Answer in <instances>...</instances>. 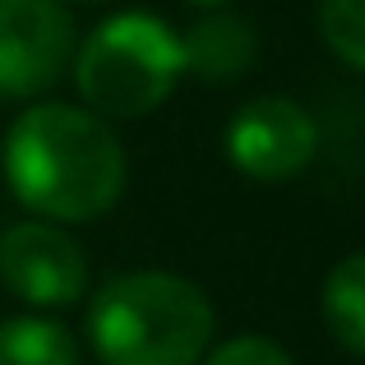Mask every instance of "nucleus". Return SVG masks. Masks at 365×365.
<instances>
[{
  "label": "nucleus",
  "instance_id": "nucleus-1",
  "mask_svg": "<svg viewBox=\"0 0 365 365\" xmlns=\"http://www.w3.org/2000/svg\"><path fill=\"white\" fill-rule=\"evenodd\" d=\"M5 180L42 222H93L125 195V148L88 107L42 102L9 125Z\"/></svg>",
  "mask_w": 365,
  "mask_h": 365
},
{
  "label": "nucleus",
  "instance_id": "nucleus-2",
  "mask_svg": "<svg viewBox=\"0 0 365 365\" xmlns=\"http://www.w3.org/2000/svg\"><path fill=\"white\" fill-rule=\"evenodd\" d=\"M88 342L102 365H199L213 342V305L176 273H120L93 296Z\"/></svg>",
  "mask_w": 365,
  "mask_h": 365
},
{
  "label": "nucleus",
  "instance_id": "nucleus-3",
  "mask_svg": "<svg viewBox=\"0 0 365 365\" xmlns=\"http://www.w3.org/2000/svg\"><path fill=\"white\" fill-rule=\"evenodd\" d=\"M185 74L180 33L153 14H116L88 33L74 51V83L93 116L139 120L171 98Z\"/></svg>",
  "mask_w": 365,
  "mask_h": 365
},
{
  "label": "nucleus",
  "instance_id": "nucleus-4",
  "mask_svg": "<svg viewBox=\"0 0 365 365\" xmlns=\"http://www.w3.org/2000/svg\"><path fill=\"white\" fill-rule=\"evenodd\" d=\"M74 14L61 0H0V98L51 93L74 65Z\"/></svg>",
  "mask_w": 365,
  "mask_h": 365
},
{
  "label": "nucleus",
  "instance_id": "nucleus-5",
  "mask_svg": "<svg viewBox=\"0 0 365 365\" xmlns=\"http://www.w3.org/2000/svg\"><path fill=\"white\" fill-rule=\"evenodd\" d=\"M0 282L33 310H65L88 287V259L61 222H14L0 236Z\"/></svg>",
  "mask_w": 365,
  "mask_h": 365
},
{
  "label": "nucleus",
  "instance_id": "nucleus-6",
  "mask_svg": "<svg viewBox=\"0 0 365 365\" xmlns=\"http://www.w3.org/2000/svg\"><path fill=\"white\" fill-rule=\"evenodd\" d=\"M222 148L232 167L250 180H292L319 153V125L301 102L287 98H255L232 116L222 134Z\"/></svg>",
  "mask_w": 365,
  "mask_h": 365
},
{
  "label": "nucleus",
  "instance_id": "nucleus-7",
  "mask_svg": "<svg viewBox=\"0 0 365 365\" xmlns=\"http://www.w3.org/2000/svg\"><path fill=\"white\" fill-rule=\"evenodd\" d=\"M180 56H185V70L199 79H236L250 70L255 61V33L227 9H208V19L190 24L180 33Z\"/></svg>",
  "mask_w": 365,
  "mask_h": 365
},
{
  "label": "nucleus",
  "instance_id": "nucleus-8",
  "mask_svg": "<svg viewBox=\"0 0 365 365\" xmlns=\"http://www.w3.org/2000/svg\"><path fill=\"white\" fill-rule=\"evenodd\" d=\"M319 310L342 351L365 361V255H347L324 277Z\"/></svg>",
  "mask_w": 365,
  "mask_h": 365
},
{
  "label": "nucleus",
  "instance_id": "nucleus-9",
  "mask_svg": "<svg viewBox=\"0 0 365 365\" xmlns=\"http://www.w3.org/2000/svg\"><path fill=\"white\" fill-rule=\"evenodd\" d=\"M0 365H79V347L65 324L19 314L0 324Z\"/></svg>",
  "mask_w": 365,
  "mask_h": 365
},
{
  "label": "nucleus",
  "instance_id": "nucleus-10",
  "mask_svg": "<svg viewBox=\"0 0 365 365\" xmlns=\"http://www.w3.org/2000/svg\"><path fill=\"white\" fill-rule=\"evenodd\" d=\"M319 33L351 70H365V0H319Z\"/></svg>",
  "mask_w": 365,
  "mask_h": 365
},
{
  "label": "nucleus",
  "instance_id": "nucleus-11",
  "mask_svg": "<svg viewBox=\"0 0 365 365\" xmlns=\"http://www.w3.org/2000/svg\"><path fill=\"white\" fill-rule=\"evenodd\" d=\"M199 365H292V356H287L273 338H255V333H245V338H232V342H222L217 351H208Z\"/></svg>",
  "mask_w": 365,
  "mask_h": 365
},
{
  "label": "nucleus",
  "instance_id": "nucleus-12",
  "mask_svg": "<svg viewBox=\"0 0 365 365\" xmlns=\"http://www.w3.org/2000/svg\"><path fill=\"white\" fill-rule=\"evenodd\" d=\"M190 5H199V9H222V5H232V0H190Z\"/></svg>",
  "mask_w": 365,
  "mask_h": 365
},
{
  "label": "nucleus",
  "instance_id": "nucleus-13",
  "mask_svg": "<svg viewBox=\"0 0 365 365\" xmlns=\"http://www.w3.org/2000/svg\"><path fill=\"white\" fill-rule=\"evenodd\" d=\"M61 5H107V0H61Z\"/></svg>",
  "mask_w": 365,
  "mask_h": 365
}]
</instances>
